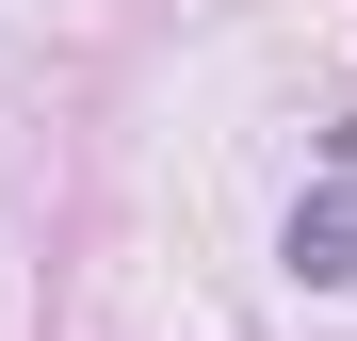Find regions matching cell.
<instances>
[{"label":"cell","mask_w":357,"mask_h":341,"mask_svg":"<svg viewBox=\"0 0 357 341\" xmlns=\"http://www.w3.org/2000/svg\"><path fill=\"white\" fill-rule=\"evenodd\" d=\"M292 276H357V162L325 195H292Z\"/></svg>","instance_id":"cell-1"}]
</instances>
